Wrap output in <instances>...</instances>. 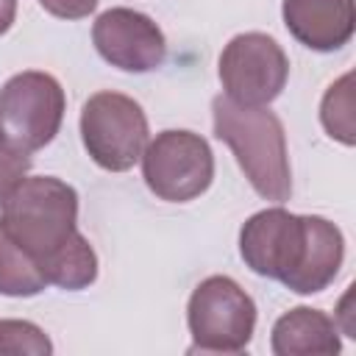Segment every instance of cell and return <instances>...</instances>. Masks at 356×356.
I'll return each instance as SVG.
<instances>
[{"label":"cell","mask_w":356,"mask_h":356,"mask_svg":"<svg viewBox=\"0 0 356 356\" xmlns=\"http://www.w3.org/2000/svg\"><path fill=\"white\" fill-rule=\"evenodd\" d=\"M100 0H39V6L58 19H83L97 8Z\"/></svg>","instance_id":"16"},{"label":"cell","mask_w":356,"mask_h":356,"mask_svg":"<svg viewBox=\"0 0 356 356\" xmlns=\"http://www.w3.org/2000/svg\"><path fill=\"white\" fill-rule=\"evenodd\" d=\"M186 325L192 350L242 353L256 331V303L234 278L209 275L189 295Z\"/></svg>","instance_id":"4"},{"label":"cell","mask_w":356,"mask_h":356,"mask_svg":"<svg viewBox=\"0 0 356 356\" xmlns=\"http://www.w3.org/2000/svg\"><path fill=\"white\" fill-rule=\"evenodd\" d=\"M28 170H31V153L11 147L0 136V200L28 175Z\"/></svg>","instance_id":"15"},{"label":"cell","mask_w":356,"mask_h":356,"mask_svg":"<svg viewBox=\"0 0 356 356\" xmlns=\"http://www.w3.org/2000/svg\"><path fill=\"white\" fill-rule=\"evenodd\" d=\"M14 17H17V0H0V36L8 33Z\"/></svg>","instance_id":"17"},{"label":"cell","mask_w":356,"mask_h":356,"mask_svg":"<svg viewBox=\"0 0 356 356\" xmlns=\"http://www.w3.org/2000/svg\"><path fill=\"white\" fill-rule=\"evenodd\" d=\"M64 106V89L50 72H17L0 89V136L22 153H36L56 139Z\"/></svg>","instance_id":"6"},{"label":"cell","mask_w":356,"mask_h":356,"mask_svg":"<svg viewBox=\"0 0 356 356\" xmlns=\"http://www.w3.org/2000/svg\"><path fill=\"white\" fill-rule=\"evenodd\" d=\"M0 228L33 256L47 286L86 289L97 278V256L78 231V192L53 175L22 178L0 200Z\"/></svg>","instance_id":"1"},{"label":"cell","mask_w":356,"mask_h":356,"mask_svg":"<svg viewBox=\"0 0 356 356\" xmlns=\"http://www.w3.org/2000/svg\"><path fill=\"white\" fill-rule=\"evenodd\" d=\"M320 122L328 131L331 139L342 142V145H353L356 142V131H353V95H350V72L342 75L337 83L328 86L323 106H320Z\"/></svg>","instance_id":"13"},{"label":"cell","mask_w":356,"mask_h":356,"mask_svg":"<svg viewBox=\"0 0 356 356\" xmlns=\"http://www.w3.org/2000/svg\"><path fill=\"white\" fill-rule=\"evenodd\" d=\"M270 348L275 356H334L342 348L339 325L320 309L295 306L275 320Z\"/></svg>","instance_id":"11"},{"label":"cell","mask_w":356,"mask_h":356,"mask_svg":"<svg viewBox=\"0 0 356 356\" xmlns=\"http://www.w3.org/2000/svg\"><path fill=\"white\" fill-rule=\"evenodd\" d=\"M214 136L231 147L253 192L264 200L284 203L292 195V167L286 134L267 106H236L225 95L211 100Z\"/></svg>","instance_id":"3"},{"label":"cell","mask_w":356,"mask_h":356,"mask_svg":"<svg viewBox=\"0 0 356 356\" xmlns=\"http://www.w3.org/2000/svg\"><path fill=\"white\" fill-rule=\"evenodd\" d=\"M47 286L39 264L28 250H22L0 228V295L8 298H33Z\"/></svg>","instance_id":"12"},{"label":"cell","mask_w":356,"mask_h":356,"mask_svg":"<svg viewBox=\"0 0 356 356\" xmlns=\"http://www.w3.org/2000/svg\"><path fill=\"white\" fill-rule=\"evenodd\" d=\"M281 14L286 31L317 53L345 47L356 31L353 0H284Z\"/></svg>","instance_id":"10"},{"label":"cell","mask_w":356,"mask_h":356,"mask_svg":"<svg viewBox=\"0 0 356 356\" xmlns=\"http://www.w3.org/2000/svg\"><path fill=\"white\" fill-rule=\"evenodd\" d=\"M92 42L103 61L125 72H150L167 58L161 28L134 8L103 11L92 25Z\"/></svg>","instance_id":"9"},{"label":"cell","mask_w":356,"mask_h":356,"mask_svg":"<svg viewBox=\"0 0 356 356\" xmlns=\"http://www.w3.org/2000/svg\"><path fill=\"white\" fill-rule=\"evenodd\" d=\"M142 178L167 203H189L214 181V153L200 134L161 131L142 150Z\"/></svg>","instance_id":"7"},{"label":"cell","mask_w":356,"mask_h":356,"mask_svg":"<svg viewBox=\"0 0 356 356\" xmlns=\"http://www.w3.org/2000/svg\"><path fill=\"white\" fill-rule=\"evenodd\" d=\"M147 117L142 106L122 92H95L81 108V142L89 159L108 170H131L147 145Z\"/></svg>","instance_id":"5"},{"label":"cell","mask_w":356,"mask_h":356,"mask_svg":"<svg viewBox=\"0 0 356 356\" xmlns=\"http://www.w3.org/2000/svg\"><path fill=\"white\" fill-rule=\"evenodd\" d=\"M217 75L231 103L270 106L286 86L289 58L273 36L248 31L222 47Z\"/></svg>","instance_id":"8"},{"label":"cell","mask_w":356,"mask_h":356,"mask_svg":"<svg viewBox=\"0 0 356 356\" xmlns=\"http://www.w3.org/2000/svg\"><path fill=\"white\" fill-rule=\"evenodd\" d=\"M50 356L53 342L31 320H0V356Z\"/></svg>","instance_id":"14"},{"label":"cell","mask_w":356,"mask_h":356,"mask_svg":"<svg viewBox=\"0 0 356 356\" xmlns=\"http://www.w3.org/2000/svg\"><path fill=\"white\" fill-rule=\"evenodd\" d=\"M239 256L256 275L281 281L298 295H317L339 275L345 239L325 217L273 206L245 220Z\"/></svg>","instance_id":"2"}]
</instances>
